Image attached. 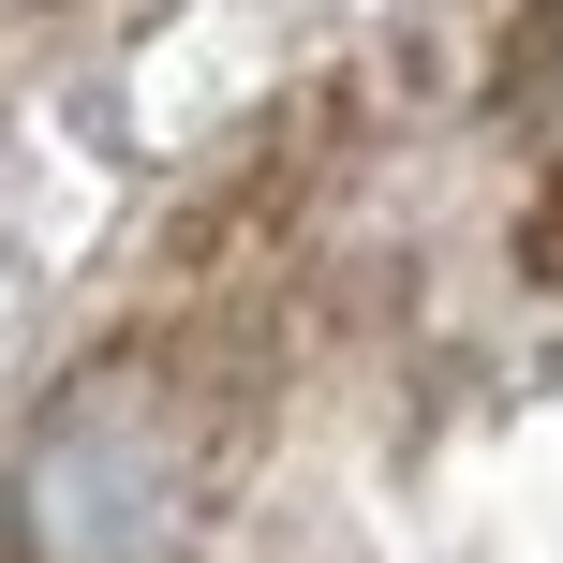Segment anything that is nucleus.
I'll use <instances>...</instances> for the list:
<instances>
[{"label": "nucleus", "instance_id": "f257e3e1", "mask_svg": "<svg viewBox=\"0 0 563 563\" xmlns=\"http://www.w3.org/2000/svg\"><path fill=\"white\" fill-rule=\"evenodd\" d=\"M15 563H194L208 534V416L164 356H89L45 386L15 475H0Z\"/></svg>", "mask_w": 563, "mask_h": 563}]
</instances>
